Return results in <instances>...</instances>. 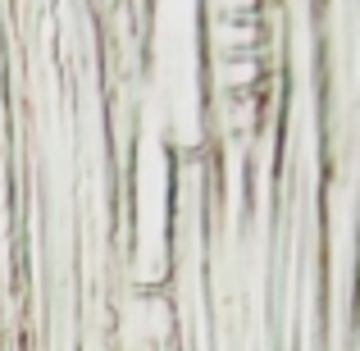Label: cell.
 <instances>
[{"label": "cell", "instance_id": "1", "mask_svg": "<svg viewBox=\"0 0 360 351\" xmlns=\"http://www.w3.org/2000/svg\"><path fill=\"white\" fill-rule=\"evenodd\" d=\"M264 0H210V18H251Z\"/></svg>", "mask_w": 360, "mask_h": 351}]
</instances>
